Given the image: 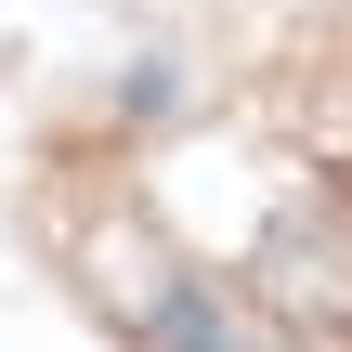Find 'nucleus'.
Returning <instances> with one entry per match:
<instances>
[{
	"mask_svg": "<svg viewBox=\"0 0 352 352\" xmlns=\"http://www.w3.org/2000/svg\"><path fill=\"white\" fill-rule=\"evenodd\" d=\"M157 340H170V352H261V340H235V314H222V300H196V287H170V300H157Z\"/></svg>",
	"mask_w": 352,
	"mask_h": 352,
	"instance_id": "obj_1",
	"label": "nucleus"
}]
</instances>
